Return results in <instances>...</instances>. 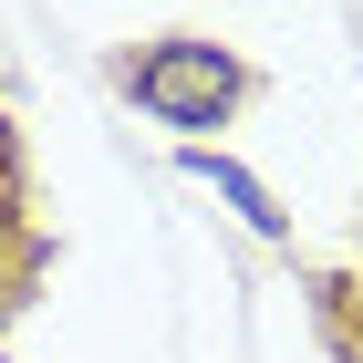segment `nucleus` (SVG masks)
I'll return each mask as SVG.
<instances>
[{
    "label": "nucleus",
    "instance_id": "f257e3e1",
    "mask_svg": "<svg viewBox=\"0 0 363 363\" xmlns=\"http://www.w3.org/2000/svg\"><path fill=\"white\" fill-rule=\"evenodd\" d=\"M135 84V104L156 114V125H228V104H239V62L218 52V42H156V52L125 73Z\"/></svg>",
    "mask_w": 363,
    "mask_h": 363
},
{
    "label": "nucleus",
    "instance_id": "f03ea898",
    "mask_svg": "<svg viewBox=\"0 0 363 363\" xmlns=\"http://www.w3.org/2000/svg\"><path fill=\"white\" fill-rule=\"evenodd\" d=\"M197 177H218V197H228V208H239V218H250V228H280V208H270V187H259V177L218 167V156H197Z\"/></svg>",
    "mask_w": 363,
    "mask_h": 363
}]
</instances>
